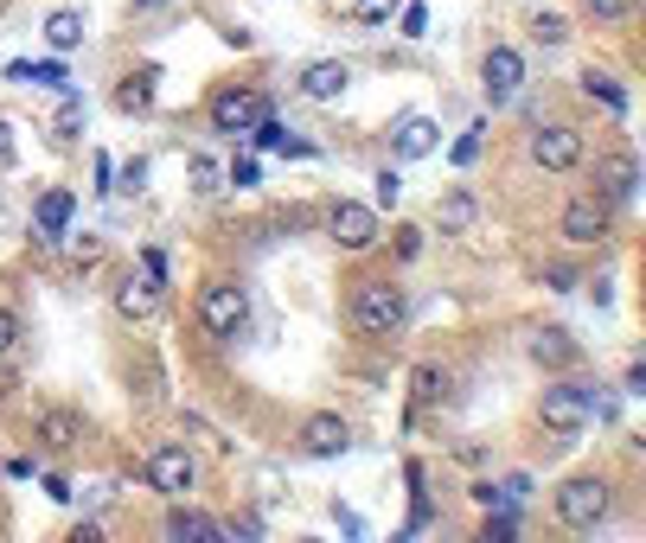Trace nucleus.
Returning <instances> with one entry per match:
<instances>
[{"label":"nucleus","instance_id":"nucleus-1","mask_svg":"<svg viewBox=\"0 0 646 543\" xmlns=\"http://www.w3.org/2000/svg\"><path fill=\"white\" fill-rule=\"evenodd\" d=\"M410 320V294L397 289L390 275H372V282H359L352 301H345V326L359 332V339H397Z\"/></svg>","mask_w":646,"mask_h":543},{"label":"nucleus","instance_id":"nucleus-2","mask_svg":"<svg viewBox=\"0 0 646 543\" xmlns=\"http://www.w3.org/2000/svg\"><path fill=\"white\" fill-rule=\"evenodd\" d=\"M609 506H614V486L602 479V473H576V479H564L557 486V524L564 531H596L602 518H609Z\"/></svg>","mask_w":646,"mask_h":543},{"label":"nucleus","instance_id":"nucleus-3","mask_svg":"<svg viewBox=\"0 0 646 543\" xmlns=\"http://www.w3.org/2000/svg\"><path fill=\"white\" fill-rule=\"evenodd\" d=\"M596 416V384H544L537 397V422L557 434V441H576Z\"/></svg>","mask_w":646,"mask_h":543},{"label":"nucleus","instance_id":"nucleus-4","mask_svg":"<svg viewBox=\"0 0 646 543\" xmlns=\"http://www.w3.org/2000/svg\"><path fill=\"white\" fill-rule=\"evenodd\" d=\"M557 230H564V244H576V250L609 244V237H614V205L602 199V192H582V199H570V205H564Z\"/></svg>","mask_w":646,"mask_h":543},{"label":"nucleus","instance_id":"nucleus-5","mask_svg":"<svg viewBox=\"0 0 646 543\" xmlns=\"http://www.w3.org/2000/svg\"><path fill=\"white\" fill-rule=\"evenodd\" d=\"M199 326L212 339H237L250 326V294L237 289V282H212V289L199 294Z\"/></svg>","mask_w":646,"mask_h":543},{"label":"nucleus","instance_id":"nucleus-6","mask_svg":"<svg viewBox=\"0 0 646 543\" xmlns=\"http://www.w3.org/2000/svg\"><path fill=\"white\" fill-rule=\"evenodd\" d=\"M148 486L160 499H186L192 486H199V461H192L186 441H160L148 454Z\"/></svg>","mask_w":646,"mask_h":543},{"label":"nucleus","instance_id":"nucleus-7","mask_svg":"<svg viewBox=\"0 0 646 543\" xmlns=\"http://www.w3.org/2000/svg\"><path fill=\"white\" fill-rule=\"evenodd\" d=\"M327 237H333V250L365 256L372 244H378V212L359 205V199H333V212H327Z\"/></svg>","mask_w":646,"mask_h":543},{"label":"nucleus","instance_id":"nucleus-8","mask_svg":"<svg viewBox=\"0 0 646 543\" xmlns=\"http://www.w3.org/2000/svg\"><path fill=\"white\" fill-rule=\"evenodd\" d=\"M480 90H487V103H512L519 90H525V58H519V45H487V58H480Z\"/></svg>","mask_w":646,"mask_h":543},{"label":"nucleus","instance_id":"nucleus-9","mask_svg":"<svg viewBox=\"0 0 646 543\" xmlns=\"http://www.w3.org/2000/svg\"><path fill=\"white\" fill-rule=\"evenodd\" d=\"M596 192H602L609 205H634V192H641V160H634L627 147L596 154Z\"/></svg>","mask_w":646,"mask_h":543},{"label":"nucleus","instance_id":"nucleus-10","mask_svg":"<svg viewBox=\"0 0 646 543\" xmlns=\"http://www.w3.org/2000/svg\"><path fill=\"white\" fill-rule=\"evenodd\" d=\"M263 115H269V103L257 90H218V97H212V128H218V135H250Z\"/></svg>","mask_w":646,"mask_h":543},{"label":"nucleus","instance_id":"nucleus-11","mask_svg":"<svg viewBox=\"0 0 646 543\" xmlns=\"http://www.w3.org/2000/svg\"><path fill=\"white\" fill-rule=\"evenodd\" d=\"M532 160L544 173H570V167H582V135H576L570 122H551V128L532 135Z\"/></svg>","mask_w":646,"mask_h":543},{"label":"nucleus","instance_id":"nucleus-12","mask_svg":"<svg viewBox=\"0 0 646 543\" xmlns=\"http://www.w3.org/2000/svg\"><path fill=\"white\" fill-rule=\"evenodd\" d=\"M295 90H302L307 103H340L345 90H352V65L345 58H314V65H302Z\"/></svg>","mask_w":646,"mask_h":543},{"label":"nucleus","instance_id":"nucleus-13","mask_svg":"<svg viewBox=\"0 0 646 543\" xmlns=\"http://www.w3.org/2000/svg\"><path fill=\"white\" fill-rule=\"evenodd\" d=\"M345 448H352V422L345 416H307L302 422V454H314V461H340Z\"/></svg>","mask_w":646,"mask_h":543},{"label":"nucleus","instance_id":"nucleus-14","mask_svg":"<svg viewBox=\"0 0 646 543\" xmlns=\"http://www.w3.org/2000/svg\"><path fill=\"white\" fill-rule=\"evenodd\" d=\"M435 147H442V128H435L429 115L410 109V115H397V122H390V154H397V160H429Z\"/></svg>","mask_w":646,"mask_h":543},{"label":"nucleus","instance_id":"nucleus-15","mask_svg":"<svg viewBox=\"0 0 646 543\" xmlns=\"http://www.w3.org/2000/svg\"><path fill=\"white\" fill-rule=\"evenodd\" d=\"M71 217H77V192H65V185H52V192H38L33 205V224L45 244H58V237H71Z\"/></svg>","mask_w":646,"mask_h":543},{"label":"nucleus","instance_id":"nucleus-16","mask_svg":"<svg viewBox=\"0 0 646 543\" xmlns=\"http://www.w3.org/2000/svg\"><path fill=\"white\" fill-rule=\"evenodd\" d=\"M525 352H532L544 371H570V364H582V346L570 339V326H537Z\"/></svg>","mask_w":646,"mask_h":543},{"label":"nucleus","instance_id":"nucleus-17","mask_svg":"<svg viewBox=\"0 0 646 543\" xmlns=\"http://www.w3.org/2000/svg\"><path fill=\"white\" fill-rule=\"evenodd\" d=\"M160 289H167V282H154V275H128V282H115V314H122V320H154Z\"/></svg>","mask_w":646,"mask_h":543},{"label":"nucleus","instance_id":"nucleus-18","mask_svg":"<svg viewBox=\"0 0 646 543\" xmlns=\"http://www.w3.org/2000/svg\"><path fill=\"white\" fill-rule=\"evenodd\" d=\"M154 97H160V71H154V65H141V71H128L115 83V109H122V115H148Z\"/></svg>","mask_w":646,"mask_h":543},{"label":"nucleus","instance_id":"nucleus-19","mask_svg":"<svg viewBox=\"0 0 646 543\" xmlns=\"http://www.w3.org/2000/svg\"><path fill=\"white\" fill-rule=\"evenodd\" d=\"M167 538H173V543H218V538H225V524H218V518H205V511H186L180 499H173V511H167Z\"/></svg>","mask_w":646,"mask_h":543},{"label":"nucleus","instance_id":"nucleus-20","mask_svg":"<svg viewBox=\"0 0 646 543\" xmlns=\"http://www.w3.org/2000/svg\"><path fill=\"white\" fill-rule=\"evenodd\" d=\"M83 416H77V409H45V416H38V441H45V448H58V454H65V448H77V441H83Z\"/></svg>","mask_w":646,"mask_h":543},{"label":"nucleus","instance_id":"nucleus-21","mask_svg":"<svg viewBox=\"0 0 646 543\" xmlns=\"http://www.w3.org/2000/svg\"><path fill=\"white\" fill-rule=\"evenodd\" d=\"M83 33H90V26H83V13H77V7L45 13V45H52V52H77V45H83Z\"/></svg>","mask_w":646,"mask_h":543},{"label":"nucleus","instance_id":"nucleus-22","mask_svg":"<svg viewBox=\"0 0 646 543\" xmlns=\"http://www.w3.org/2000/svg\"><path fill=\"white\" fill-rule=\"evenodd\" d=\"M582 97H589V103H602L609 115H627V90H621L609 71H596V65L582 71Z\"/></svg>","mask_w":646,"mask_h":543},{"label":"nucleus","instance_id":"nucleus-23","mask_svg":"<svg viewBox=\"0 0 646 543\" xmlns=\"http://www.w3.org/2000/svg\"><path fill=\"white\" fill-rule=\"evenodd\" d=\"M435 217H442V230H449V237H461V230H474L480 205H474V192H449V199L435 205Z\"/></svg>","mask_w":646,"mask_h":543},{"label":"nucleus","instance_id":"nucleus-24","mask_svg":"<svg viewBox=\"0 0 646 543\" xmlns=\"http://www.w3.org/2000/svg\"><path fill=\"white\" fill-rule=\"evenodd\" d=\"M378 199H372V212H397V199H404V173H397V167H384L378 180Z\"/></svg>","mask_w":646,"mask_h":543},{"label":"nucleus","instance_id":"nucleus-25","mask_svg":"<svg viewBox=\"0 0 646 543\" xmlns=\"http://www.w3.org/2000/svg\"><path fill=\"white\" fill-rule=\"evenodd\" d=\"M218 185H225V167H218L212 154H199V160H192V192H205V199H212Z\"/></svg>","mask_w":646,"mask_h":543},{"label":"nucleus","instance_id":"nucleus-26","mask_svg":"<svg viewBox=\"0 0 646 543\" xmlns=\"http://www.w3.org/2000/svg\"><path fill=\"white\" fill-rule=\"evenodd\" d=\"M397 7H404V0H352V20H359V26H384Z\"/></svg>","mask_w":646,"mask_h":543},{"label":"nucleus","instance_id":"nucleus-27","mask_svg":"<svg viewBox=\"0 0 646 543\" xmlns=\"http://www.w3.org/2000/svg\"><path fill=\"white\" fill-rule=\"evenodd\" d=\"M532 33H537V45H564V38H570V20H564V13H537Z\"/></svg>","mask_w":646,"mask_h":543},{"label":"nucleus","instance_id":"nucleus-28","mask_svg":"<svg viewBox=\"0 0 646 543\" xmlns=\"http://www.w3.org/2000/svg\"><path fill=\"white\" fill-rule=\"evenodd\" d=\"M449 391V371H435V364H417V403H435Z\"/></svg>","mask_w":646,"mask_h":543},{"label":"nucleus","instance_id":"nucleus-29","mask_svg":"<svg viewBox=\"0 0 646 543\" xmlns=\"http://www.w3.org/2000/svg\"><path fill=\"white\" fill-rule=\"evenodd\" d=\"M634 7L641 0H582V13H596V20H634Z\"/></svg>","mask_w":646,"mask_h":543},{"label":"nucleus","instance_id":"nucleus-30","mask_svg":"<svg viewBox=\"0 0 646 543\" xmlns=\"http://www.w3.org/2000/svg\"><path fill=\"white\" fill-rule=\"evenodd\" d=\"M26 339V326H20V314L13 307H0V359H13V346Z\"/></svg>","mask_w":646,"mask_h":543},{"label":"nucleus","instance_id":"nucleus-31","mask_svg":"<svg viewBox=\"0 0 646 543\" xmlns=\"http://www.w3.org/2000/svg\"><path fill=\"white\" fill-rule=\"evenodd\" d=\"M390 237H397V256H404V262H417V256H422V230H417V224H397Z\"/></svg>","mask_w":646,"mask_h":543},{"label":"nucleus","instance_id":"nucleus-32","mask_svg":"<svg viewBox=\"0 0 646 543\" xmlns=\"http://www.w3.org/2000/svg\"><path fill=\"white\" fill-rule=\"evenodd\" d=\"M77 122H83V103H77L71 90H65V109H58V142H71V135H77Z\"/></svg>","mask_w":646,"mask_h":543},{"label":"nucleus","instance_id":"nucleus-33","mask_svg":"<svg viewBox=\"0 0 646 543\" xmlns=\"http://www.w3.org/2000/svg\"><path fill=\"white\" fill-rule=\"evenodd\" d=\"M141 185H148V160L135 154V160H122V185L115 192H141Z\"/></svg>","mask_w":646,"mask_h":543},{"label":"nucleus","instance_id":"nucleus-34","mask_svg":"<svg viewBox=\"0 0 646 543\" xmlns=\"http://www.w3.org/2000/svg\"><path fill=\"white\" fill-rule=\"evenodd\" d=\"M404 13V38H422L429 33V7H397Z\"/></svg>","mask_w":646,"mask_h":543},{"label":"nucleus","instance_id":"nucleus-35","mask_svg":"<svg viewBox=\"0 0 646 543\" xmlns=\"http://www.w3.org/2000/svg\"><path fill=\"white\" fill-rule=\"evenodd\" d=\"M474 160H480V128H467L455 142V167H474Z\"/></svg>","mask_w":646,"mask_h":543},{"label":"nucleus","instance_id":"nucleus-36","mask_svg":"<svg viewBox=\"0 0 646 543\" xmlns=\"http://www.w3.org/2000/svg\"><path fill=\"white\" fill-rule=\"evenodd\" d=\"M225 180H230V185H257V180H263V167H257V160H230Z\"/></svg>","mask_w":646,"mask_h":543},{"label":"nucleus","instance_id":"nucleus-37","mask_svg":"<svg viewBox=\"0 0 646 543\" xmlns=\"http://www.w3.org/2000/svg\"><path fill=\"white\" fill-rule=\"evenodd\" d=\"M467 499H474V506H506V499H499V486H494V479H474V486H467Z\"/></svg>","mask_w":646,"mask_h":543},{"label":"nucleus","instance_id":"nucleus-38","mask_svg":"<svg viewBox=\"0 0 646 543\" xmlns=\"http://www.w3.org/2000/svg\"><path fill=\"white\" fill-rule=\"evenodd\" d=\"M512 538V518H487V524H480V543H506Z\"/></svg>","mask_w":646,"mask_h":543},{"label":"nucleus","instance_id":"nucleus-39","mask_svg":"<svg viewBox=\"0 0 646 543\" xmlns=\"http://www.w3.org/2000/svg\"><path fill=\"white\" fill-rule=\"evenodd\" d=\"M13 160H20V142H13V128H7V122H0V173H7V167H13Z\"/></svg>","mask_w":646,"mask_h":543},{"label":"nucleus","instance_id":"nucleus-40","mask_svg":"<svg viewBox=\"0 0 646 543\" xmlns=\"http://www.w3.org/2000/svg\"><path fill=\"white\" fill-rule=\"evenodd\" d=\"M537 282H551V294H570V289H576V275H570V269H544Z\"/></svg>","mask_w":646,"mask_h":543},{"label":"nucleus","instance_id":"nucleus-41","mask_svg":"<svg viewBox=\"0 0 646 543\" xmlns=\"http://www.w3.org/2000/svg\"><path fill=\"white\" fill-rule=\"evenodd\" d=\"M141 275H154V282H167V256H160V250H141Z\"/></svg>","mask_w":646,"mask_h":543},{"label":"nucleus","instance_id":"nucleus-42","mask_svg":"<svg viewBox=\"0 0 646 543\" xmlns=\"http://www.w3.org/2000/svg\"><path fill=\"white\" fill-rule=\"evenodd\" d=\"M135 7H167V0H135Z\"/></svg>","mask_w":646,"mask_h":543}]
</instances>
